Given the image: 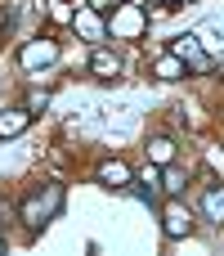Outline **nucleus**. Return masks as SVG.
Segmentation results:
<instances>
[{
	"instance_id": "nucleus-11",
	"label": "nucleus",
	"mask_w": 224,
	"mask_h": 256,
	"mask_svg": "<svg viewBox=\"0 0 224 256\" xmlns=\"http://www.w3.org/2000/svg\"><path fill=\"white\" fill-rule=\"evenodd\" d=\"M148 158H153L157 166H171V162H175V140H166V135H157V140L148 144Z\"/></svg>"
},
{
	"instance_id": "nucleus-1",
	"label": "nucleus",
	"mask_w": 224,
	"mask_h": 256,
	"mask_svg": "<svg viewBox=\"0 0 224 256\" xmlns=\"http://www.w3.org/2000/svg\"><path fill=\"white\" fill-rule=\"evenodd\" d=\"M63 184H40L36 194H27L22 202H18V216H22V225L27 230H40V225H49L58 212H63Z\"/></svg>"
},
{
	"instance_id": "nucleus-4",
	"label": "nucleus",
	"mask_w": 224,
	"mask_h": 256,
	"mask_svg": "<svg viewBox=\"0 0 224 256\" xmlns=\"http://www.w3.org/2000/svg\"><path fill=\"white\" fill-rule=\"evenodd\" d=\"M72 27L90 40V45H99L103 36H108V27H103V18H99V9H90L85 0H81V9H72Z\"/></svg>"
},
{
	"instance_id": "nucleus-18",
	"label": "nucleus",
	"mask_w": 224,
	"mask_h": 256,
	"mask_svg": "<svg viewBox=\"0 0 224 256\" xmlns=\"http://www.w3.org/2000/svg\"><path fill=\"white\" fill-rule=\"evenodd\" d=\"M162 4H180V0H162Z\"/></svg>"
},
{
	"instance_id": "nucleus-15",
	"label": "nucleus",
	"mask_w": 224,
	"mask_h": 256,
	"mask_svg": "<svg viewBox=\"0 0 224 256\" xmlns=\"http://www.w3.org/2000/svg\"><path fill=\"white\" fill-rule=\"evenodd\" d=\"M22 108H27V112H31V117H36V112H45V108H49V90H31V94H27V104H22Z\"/></svg>"
},
{
	"instance_id": "nucleus-3",
	"label": "nucleus",
	"mask_w": 224,
	"mask_h": 256,
	"mask_svg": "<svg viewBox=\"0 0 224 256\" xmlns=\"http://www.w3.org/2000/svg\"><path fill=\"white\" fill-rule=\"evenodd\" d=\"M18 63H22L27 72H36V68H54V63H58V40H49V36L27 40L22 54H18Z\"/></svg>"
},
{
	"instance_id": "nucleus-10",
	"label": "nucleus",
	"mask_w": 224,
	"mask_h": 256,
	"mask_svg": "<svg viewBox=\"0 0 224 256\" xmlns=\"http://www.w3.org/2000/svg\"><path fill=\"white\" fill-rule=\"evenodd\" d=\"M153 76H157V81H180V76H189V68L166 50V54H157V58H153Z\"/></svg>"
},
{
	"instance_id": "nucleus-9",
	"label": "nucleus",
	"mask_w": 224,
	"mask_h": 256,
	"mask_svg": "<svg viewBox=\"0 0 224 256\" xmlns=\"http://www.w3.org/2000/svg\"><path fill=\"white\" fill-rule=\"evenodd\" d=\"M27 126H31V112H27V108H9V112H0V140H18Z\"/></svg>"
},
{
	"instance_id": "nucleus-14",
	"label": "nucleus",
	"mask_w": 224,
	"mask_h": 256,
	"mask_svg": "<svg viewBox=\"0 0 224 256\" xmlns=\"http://www.w3.org/2000/svg\"><path fill=\"white\" fill-rule=\"evenodd\" d=\"M207 212H211L216 225H224V189H211V194H207Z\"/></svg>"
},
{
	"instance_id": "nucleus-16",
	"label": "nucleus",
	"mask_w": 224,
	"mask_h": 256,
	"mask_svg": "<svg viewBox=\"0 0 224 256\" xmlns=\"http://www.w3.org/2000/svg\"><path fill=\"white\" fill-rule=\"evenodd\" d=\"M90 9H108V4H121V0H85Z\"/></svg>"
},
{
	"instance_id": "nucleus-8",
	"label": "nucleus",
	"mask_w": 224,
	"mask_h": 256,
	"mask_svg": "<svg viewBox=\"0 0 224 256\" xmlns=\"http://www.w3.org/2000/svg\"><path fill=\"white\" fill-rule=\"evenodd\" d=\"M90 72H94V76H103V81H112V76L121 72V58H117L112 50L94 45V54H90Z\"/></svg>"
},
{
	"instance_id": "nucleus-7",
	"label": "nucleus",
	"mask_w": 224,
	"mask_h": 256,
	"mask_svg": "<svg viewBox=\"0 0 224 256\" xmlns=\"http://www.w3.org/2000/svg\"><path fill=\"white\" fill-rule=\"evenodd\" d=\"M99 180H103V184H112V189H126V184H135V171H130L121 158H108V162L99 166Z\"/></svg>"
},
{
	"instance_id": "nucleus-19",
	"label": "nucleus",
	"mask_w": 224,
	"mask_h": 256,
	"mask_svg": "<svg viewBox=\"0 0 224 256\" xmlns=\"http://www.w3.org/2000/svg\"><path fill=\"white\" fill-rule=\"evenodd\" d=\"M0 248H4V234H0Z\"/></svg>"
},
{
	"instance_id": "nucleus-12",
	"label": "nucleus",
	"mask_w": 224,
	"mask_h": 256,
	"mask_svg": "<svg viewBox=\"0 0 224 256\" xmlns=\"http://www.w3.org/2000/svg\"><path fill=\"white\" fill-rule=\"evenodd\" d=\"M184 184H189V176H184L180 166H166V176H162V189H166L171 198H180V194H184Z\"/></svg>"
},
{
	"instance_id": "nucleus-5",
	"label": "nucleus",
	"mask_w": 224,
	"mask_h": 256,
	"mask_svg": "<svg viewBox=\"0 0 224 256\" xmlns=\"http://www.w3.org/2000/svg\"><path fill=\"white\" fill-rule=\"evenodd\" d=\"M162 230H166L171 238H189V234H193L189 207H184V202H166V207H162Z\"/></svg>"
},
{
	"instance_id": "nucleus-2",
	"label": "nucleus",
	"mask_w": 224,
	"mask_h": 256,
	"mask_svg": "<svg viewBox=\"0 0 224 256\" xmlns=\"http://www.w3.org/2000/svg\"><path fill=\"white\" fill-rule=\"evenodd\" d=\"M171 54H175V58H180V63L193 72V76H207V72L216 68V54L207 50V40H202L198 32H184V36H175V40H171Z\"/></svg>"
},
{
	"instance_id": "nucleus-6",
	"label": "nucleus",
	"mask_w": 224,
	"mask_h": 256,
	"mask_svg": "<svg viewBox=\"0 0 224 256\" xmlns=\"http://www.w3.org/2000/svg\"><path fill=\"white\" fill-rule=\"evenodd\" d=\"M112 36H139L144 32V14H139V4H121L117 14H112Z\"/></svg>"
},
{
	"instance_id": "nucleus-13",
	"label": "nucleus",
	"mask_w": 224,
	"mask_h": 256,
	"mask_svg": "<svg viewBox=\"0 0 224 256\" xmlns=\"http://www.w3.org/2000/svg\"><path fill=\"white\" fill-rule=\"evenodd\" d=\"M135 194H139V198H144L148 207H157V202H162V189H157V176L148 171V176H144V180L135 184Z\"/></svg>"
},
{
	"instance_id": "nucleus-17",
	"label": "nucleus",
	"mask_w": 224,
	"mask_h": 256,
	"mask_svg": "<svg viewBox=\"0 0 224 256\" xmlns=\"http://www.w3.org/2000/svg\"><path fill=\"white\" fill-rule=\"evenodd\" d=\"M9 216H13V212H9V207H0V234H4V225H9Z\"/></svg>"
}]
</instances>
